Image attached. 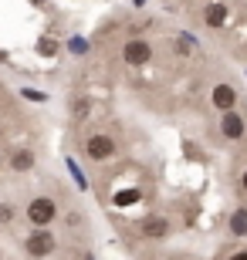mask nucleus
Masks as SVG:
<instances>
[{"mask_svg":"<svg viewBox=\"0 0 247 260\" xmlns=\"http://www.w3.org/2000/svg\"><path fill=\"white\" fill-rule=\"evenodd\" d=\"M54 216H58L54 200H48V196H38V200H31V206H28V220L34 223L38 230H48Z\"/></svg>","mask_w":247,"mask_h":260,"instance_id":"obj_1","label":"nucleus"},{"mask_svg":"<svg viewBox=\"0 0 247 260\" xmlns=\"http://www.w3.org/2000/svg\"><path fill=\"white\" fill-rule=\"evenodd\" d=\"M85 152L95 159V162H105L108 155L115 152V139L112 135H105V132H95V135H88V142H85Z\"/></svg>","mask_w":247,"mask_h":260,"instance_id":"obj_2","label":"nucleus"},{"mask_svg":"<svg viewBox=\"0 0 247 260\" xmlns=\"http://www.w3.org/2000/svg\"><path fill=\"white\" fill-rule=\"evenodd\" d=\"M51 250H54V237H51V230H34L28 237V253L31 257H48Z\"/></svg>","mask_w":247,"mask_h":260,"instance_id":"obj_3","label":"nucleus"},{"mask_svg":"<svg viewBox=\"0 0 247 260\" xmlns=\"http://www.w3.org/2000/svg\"><path fill=\"white\" fill-rule=\"evenodd\" d=\"M122 58H125V64H146V61L152 58V48L149 44H146V41H129V44H125L122 48Z\"/></svg>","mask_w":247,"mask_h":260,"instance_id":"obj_4","label":"nucleus"},{"mask_svg":"<svg viewBox=\"0 0 247 260\" xmlns=\"http://www.w3.org/2000/svg\"><path fill=\"white\" fill-rule=\"evenodd\" d=\"M139 233L149 237V240H159V237L170 233V223H166V216H143L139 220Z\"/></svg>","mask_w":247,"mask_h":260,"instance_id":"obj_5","label":"nucleus"},{"mask_svg":"<svg viewBox=\"0 0 247 260\" xmlns=\"http://www.w3.org/2000/svg\"><path fill=\"white\" fill-rule=\"evenodd\" d=\"M234 105H237V91H234L230 85H217L213 88V108H220V112L227 115V112H234Z\"/></svg>","mask_w":247,"mask_h":260,"instance_id":"obj_6","label":"nucleus"},{"mask_svg":"<svg viewBox=\"0 0 247 260\" xmlns=\"http://www.w3.org/2000/svg\"><path fill=\"white\" fill-rule=\"evenodd\" d=\"M220 132L227 135V139H240V135H244V118H240L237 112H227L224 122H220Z\"/></svg>","mask_w":247,"mask_h":260,"instance_id":"obj_7","label":"nucleus"},{"mask_svg":"<svg viewBox=\"0 0 247 260\" xmlns=\"http://www.w3.org/2000/svg\"><path fill=\"white\" fill-rule=\"evenodd\" d=\"M203 20H207V27H224V20H227V7L224 4H210L203 10Z\"/></svg>","mask_w":247,"mask_h":260,"instance_id":"obj_8","label":"nucleus"},{"mask_svg":"<svg viewBox=\"0 0 247 260\" xmlns=\"http://www.w3.org/2000/svg\"><path fill=\"white\" fill-rule=\"evenodd\" d=\"M230 233H234V237H244L247 233V210H237L230 216Z\"/></svg>","mask_w":247,"mask_h":260,"instance_id":"obj_9","label":"nucleus"},{"mask_svg":"<svg viewBox=\"0 0 247 260\" xmlns=\"http://www.w3.org/2000/svg\"><path fill=\"white\" fill-rule=\"evenodd\" d=\"M10 166H14L17 173H24V169H31V166H34V152H14V159H10Z\"/></svg>","mask_w":247,"mask_h":260,"instance_id":"obj_10","label":"nucleus"},{"mask_svg":"<svg viewBox=\"0 0 247 260\" xmlns=\"http://www.w3.org/2000/svg\"><path fill=\"white\" fill-rule=\"evenodd\" d=\"M139 189H125V193H119L115 196V206H129V203H139Z\"/></svg>","mask_w":247,"mask_h":260,"instance_id":"obj_11","label":"nucleus"},{"mask_svg":"<svg viewBox=\"0 0 247 260\" xmlns=\"http://www.w3.org/2000/svg\"><path fill=\"white\" fill-rule=\"evenodd\" d=\"M38 51L44 54V58H51V54H58V44H54L51 38H41V41H38Z\"/></svg>","mask_w":247,"mask_h":260,"instance_id":"obj_12","label":"nucleus"},{"mask_svg":"<svg viewBox=\"0 0 247 260\" xmlns=\"http://www.w3.org/2000/svg\"><path fill=\"white\" fill-rule=\"evenodd\" d=\"M14 220V210H10L7 203H0V223H10Z\"/></svg>","mask_w":247,"mask_h":260,"instance_id":"obj_13","label":"nucleus"},{"mask_svg":"<svg viewBox=\"0 0 247 260\" xmlns=\"http://www.w3.org/2000/svg\"><path fill=\"white\" fill-rule=\"evenodd\" d=\"M68 48L75 51V54H81V51H85V41H81V38H75V41H71V44H68Z\"/></svg>","mask_w":247,"mask_h":260,"instance_id":"obj_14","label":"nucleus"},{"mask_svg":"<svg viewBox=\"0 0 247 260\" xmlns=\"http://www.w3.org/2000/svg\"><path fill=\"white\" fill-rule=\"evenodd\" d=\"M230 260H247V250H237V253H230Z\"/></svg>","mask_w":247,"mask_h":260,"instance_id":"obj_15","label":"nucleus"},{"mask_svg":"<svg viewBox=\"0 0 247 260\" xmlns=\"http://www.w3.org/2000/svg\"><path fill=\"white\" fill-rule=\"evenodd\" d=\"M240 189H247V173H244V176H240Z\"/></svg>","mask_w":247,"mask_h":260,"instance_id":"obj_16","label":"nucleus"},{"mask_svg":"<svg viewBox=\"0 0 247 260\" xmlns=\"http://www.w3.org/2000/svg\"><path fill=\"white\" fill-rule=\"evenodd\" d=\"M85 260H92V257H85Z\"/></svg>","mask_w":247,"mask_h":260,"instance_id":"obj_17","label":"nucleus"}]
</instances>
